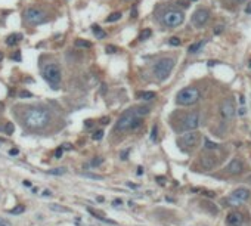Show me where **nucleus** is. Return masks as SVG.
<instances>
[{
	"instance_id": "obj_1",
	"label": "nucleus",
	"mask_w": 251,
	"mask_h": 226,
	"mask_svg": "<svg viewBox=\"0 0 251 226\" xmlns=\"http://www.w3.org/2000/svg\"><path fill=\"white\" fill-rule=\"evenodd\" d=\"M49 123H50V113L45 108L33 106V108H28L24 114V124L31 130L45 129Z\"/></svg>"
},
{
	"instance_id": "obj_2",
	"label": "nucleus",
	"mask_w": 251,
	"mask_h": 226,
	"mask_svg": "<svg viewBox=\"0 0 251 226\" xmlns=\"http://www.w3.org/2000/svg\"><path fill=\"white\" fill-rule=\"evenodd\" d=\"M42 76L43 79L52 86V89H58L59 83H61V68L58 64L55 62H50V64H46L45 67L42 68Z\"/></svg>"
},
{
	"instance_id": "obj_3",
	"label": "nucleus",
	"mask_w": 251,
	"mask_h": 226,
	"mask_svg": "<svg viewBox=\"0 0 251 226\" xmlns=\"http://www.w3.org/2000/svg\"><path fill=\"white\" fill-rule=\"evenodd\" d=\"M173 68H174V59L173 58H161L154 65V74L160 81H164V80L169 79Z\"/></svg>"
},
{
	"instance_id": "obj_4",
	"label": "nucleus",
	"mask_w": 251,
	"mask_h": 226,
	"mask_svg": "<svg viewBox=\"0 0 251 226\" xmlns=\"http://www.w3.org/2000/svg\"><path fill=\"white\" fill-rule=\"evenodd\" d=\"M199 96H201V93H199V90L196 87H185V89H182L177 93L176 101H177V103H180L183 106H188V105L196 103L198 99H199Z\"/></svg>"
},
{
	"instance_id": "obj_5",
	"label": "nucleus",
	"mask_w": 251,
	"mask_h": 226,
	"mask_svg": "<svg viewBox=\"0 0 251 226\" xmlns=\"http://www.w3.org/2000/svg\"><path fill=\"white\" fill-rule=\"evenodd\" d=\"M136 110H127L124 113L121 114V117L118 118L117 124H115V130L118 132H126L127 129H130L133 121L136 120Z\"/></svg>"
},
{
	"instance_id": "obj_6",
	"label": "nucleus",
	"mask_w": 251,
	"mask_h": 226,
	"mask_svg": "<svg viewBox=\"0 0 251 226\" xmlns=\"http://www.w3.org/2000/svg\"><path fill=\"white\" fill-rule=\"evenodd\" d=\"M24 18L30 25H38L46 19V13L40 8H28L24 12Z\"/></svg>"
},
{
	"instance_id": "obj_7",
	"label": "nucleus",
	"mask_w": 251,
	"mask_h": 226,
	"mask_svg": "<svg viewBox=\"0 0 251 226\" xmlns=\"http://www.w3.org/2000/svg\"><path fill=\"white\" fill-rule=\"evenodd\" d=\"M183 21H185V15H183V12H180V11H169V12H166L164 16H162L164 25H167V27H170V28H174V27L182 25Z\"/></svg>"
},
{
	"instance_id": "obj_8",
	"label": "nucleus",
	"mask_w": 251,
	"mask_h": 226,
	"mask_svg": "<svg viewBox=\"0 0 251 226\" xmlns=\"http://www.w3.org/2000/svg\"><path fill=\"white\" fill-rule=\"evenodd\" d=\"M248 197H250V191L247 188H238V189H235L229 195L226 201H228L229 205L236 207V205H241L242 203H245L248 200Z\"/></svg>"
},
{
	"instance_id": "obj_9",
	"label": "nucleus",
	"mask_w": 251,
	"mask_h": 226,
	"mask_svg": "<svg viewBox=\"0 0 251 226\" xmlns=\"http://www.w3.org/2000/svg\"><path fill=\"white\" fill-rule=\"evenodd\" d=\"M182 130L183 132H191V130H195L199 127V123H201V117H199V113L198 111H192L189 113L182 121Z\"/></svg>"
},
{
	"instance_id": "obj_10",
	"label": "nucleus",
	"mask_w": 251,
	"mask_h": 226,
	"mask_svg": "<svg viewBox=\"0 0 251 226\" xmlns=\"http://www.w3.org/2000/svg\"><path fill=\"white\" fill-rule=\"evenodd\" d=\"M220 114H222L223 120H226V121H230L235 117L236 106H235V103H233V101L230 98H228V99H225V101L222 102V105H220Z\"/></svg>"
},
{
	"instance_id": "obj_11",
	"label": "nucleus",
	"mask_w": 251,
	"mask_h": 226,
	"mask_svg": "<svg viewBox=\"0 0 251 226\" xmlns=\"http://www.w3.org/2000/svg\"><path fill=\"white\" fill-rule=\"evenodd\" d=\"M210 19V12L207 9H198L192 15V24H194L196 28H202Z\"/></svg>"
},
{
	"instance_id": "obj_12",
	"label": "nucleus",
	"mask_w": 251,
	"mask_h": 226,
	"mask_svg": "<svg viewBox=\"0 0 251 226\" xmlns=\"http://www.w3.org/2000/svg\"><path fill=\"white\" fill-rule=\"evenodd\" d=\"M198 139H199V135L195 132V130H191V132H186L185 135L180 137V145L185 148H192L196 145V142H198Z\"/></svg>"
},
{
	"instance_id": "obj_13",
	"label": "nucleus",
	"mask_w": 251,
	"mask_h": 226,
	"mask_svg": "<svg viewBox=\"0 0 251 226\" xmlns=\"http://www.w3.org/2000/svg\"><path fill=\"white\" fill-rule=\"evenodd\" d=\"M199 163H201L202 169L211 170V169H214V167H216L217 157L214 155V154H206V155H201V158H199Z\"/></svg>"
},
{
	"instance_id": "obj_14",
	"label": "nucleus",
	"mask_w": 251,
	"mask_h": 226,
	"mask_svg": "<svg viewBox=\"0 0 251 226\" xmlns=\"http://www.w3.org/2000/svg\"><path fill=\"white\" fill-rule=\"evenodd\" d=\"M226 223L229 226H242L244 223V216L241 214L239 211H232L229 213L226 217Z\"/></svg>"
},
{
	"instance_id": "obj_15",
	"label": "nucleus",
	"mask_w": 251,
	"mask_h": 226,
	"mask_svg": "<svg viewBox=\"0 0 251 226\" xmlns=\"http://www.w3.org/2000/svg\"><path fill=\"white\" fill-rule=\"evenodd\" d=\"M226 170H228V173H230V174H238V173H241V171L244 170L242 161H241V160H238V158H233L228 164Z\"/></svg>"
},
{
	"instance_id": "obj_16",
	"label": "nucleus",
	"mask_w": 251,
	"mask_h": 226,
	"mask_svg": "<svg viewBox=\"0 0 251 226\" xmlns=\"http://www.w3.org/2000/svg\"><path fill=\"white\" fill-rule=\"evenodd\" d=\"M22 39V34H18V33H13L11 35H8L6 39V45L8 46H16Z\"/></svg>"
},
{
	"instance_id": "obj_17",
	"label": "nucleus",
	"mask_w": 251,
	"mask_h": 226,
	"mask_svg": "<svg viewBox=\"0 0 251 226\" xmlns=\"http://www.w3.org/2000/svg\"><path fill=\"white\" fill-rule=\"evenodd\" d=\"M155 92H149V90H143V92H139L137 93V98L142 99V101H152L155 99Z\"/></svg>"
},
{
	"instance_id": "obj_18",
	"label": "nucleus",
	"mask_w": 251,
	"mask_h": 226,
	"mask_svg": "<svg viewBox=\"0 0 251 226\" xmlns=\"http://www.w3.org/2000/svg\"><path fill=\"white\" fill-rule=\"evenodd\" d=\"M204 45H206V40L195 42V43H192V45H189V47H188V52H189V53H198V52H199V49H201Z\"/></svg>"
},
{
	"instance_id": "obj_19",
	"label": "nucleus",
	"mask_w": 251,
	"mask_h": 226,
	"mask_svg": "<svg viewBox=\"0 0 251 226\" xmlns=\"http://www.w3.org/2000/svg\"><path fill=\"white\" fill-rule=\"evenodd\" d=\"M121 16H123V15H121V12H112V13H111V15L105 19V22H117V21H120V19H121Z\"/></svg>"
},
{
	"instance_id": "obj_20",
	"label": "nucleus",
	"mask_w": 251,
	"mask_h": 226,
	"mask_svg": "<svg viewBox=\"0 0 251 226\" xmlns=\"http://www.w3.org/2000/svg\"><path fill=\"white\" fill-rule=\"evenodd\" d=\"M92 31H93V34H95L98 39H103V37L106 35V33L101 30V27H99V25H93V27H92Z\"/></svg>"
},
{
	"instance_id": "obj_21",
	"label": "nucleus",
	"mask_w": 251,
	"mask_h": 226,
	"mask_svg": "<svg viewBox=\"0 0 251 226\" xmlns=\"http://www.w3.org/2000/svg\"><path fill=\"white\" fill-rule=\"evenodd\" d=\"M49 207H50V210H53V211H59V213H69V211H71L69 208L61 207V205H58V204H50Z\"/></svg>"
},
{
	"instance_id": "obj_22",
	"label": "nucleus",
	"mask_w": 251,
	"mask_h": 226,
	"mask_svg": "<svg viewBox=\"0 0 251 226\" xmlns=\"http://www.w3.org/2000/svg\"><path fill=\"white\" fill-rule=\"evenodd\" d=\"M65 171H67V169H65V167H58V169L49 170L47 173H49V174H55V176H59V174H65Z\"/></svg>"
},
{
	"instance_id": "obj_23",
	"label": "nucleus",
	"mask_w": 251,
	"mask_h": 226,
	"mask_svg": "<svg viewBox=\"0 0 251 226\" xmlns=\"http://www.w3.org/2000/svg\"><path fill=\"white\" fill-rule=\"evenodd\" d=\"M148 113H149V106H139V108H136V115L137 117L146 115Z\"/></svg>"
},
{
	"instance_id": "obj_24",
	"label": "nucleus",
	"mask_w": 251,
	"mask_h": 226,
	"mask_svg": "<svg viewBox=\"0 0 251 226\" xmlns=\"http://www.w3.org/2000/svg\"><path fill=\"white\" fill-rule=\"evenodd\" d=\"M75 46H79V47H92V43L90 42H86V40H81V39H79V40H75Z\"/></svg>"
},
{
	"instance_id": "obj_25",
	"label": "nucleus",
	"mask_w": 251,
	"mask_h": 226,
	"mask_svg": "<svg viewBox=\"0 0 251 226\" xmlns=\"http://www.w3.org/2000/svg\"><path fill=\"white\" fill-rule=\"evenodd\" d=\"M151 34H152V31H151L149 28H145V30L140 33V37H139V39H140V40H146V39L151 37Z\"/></svg>"
},
{
	"instance_id": "obj_26",
	"label": "nucleus",
	"mask_w": 251,
	"mask_h": 226,
	"mask_svg": "<svg viewBox=\"0 0 251 226\" xmlns=\"http://www.w3.org/2000/svg\"><path fill=\"white\" fill-rule=\"evenodd\" d=\"M157 133H158V127H157V126H152V130H151V140H152V142L157 140Z\"/></svg>"
},
{
	"instance_id": "obj_27",
	"label": "nucleus",
	"mask_w": 251,
	"mask_h": 226,
	"mask_svg": "<svg viewBox=\"0 0 251 226\" xmlns=\"http://www.w3.org/2000/svg\"><path fill=\"white\" fill-rule=\"evenodd\" d=\"M219 145L217 143H213V142H210L208 139H206V149H217Z\"/></svg>"
},
{
	"instance_id": "obj_28",
	"label": "nucleus",
	"mask_w": 251,
	"mask_h": 226,
	"mask_svg": "<svg viewBox=\"0 0 251 226\" xmlns=\"http://www.w3.org/2000/svg\"><path fill=\"white\" fill-rule=\"evenodd\" d=\"M169 43L171 46H180V39L179 37H171L170 40H169Z\"/></svg>"
},
{
	"instance_id": "obj_29",
	"label": "nucleus",
	"mask_w": 251,
	"mask_h": 226,
	"mask_svg": "<svg viewBox=\"0 0 251 226\" xmlns=\"http://www.w3.org/2000/svg\"><path fill=\"white\" fill-rule=\"evenodd\" d=\"M105 50H106V53H115V52H118V49L112 45H108L105 47Z\"/></svg>"
},
{
	"instance_id": "obj_30",
	"label": "nucleus",
	"mask_w": 251,
	"mask_h": 226,
	"mask_svg": "<svg viewBox=\"0 0 251 226\" xmlns=\"http://www.w3.org/2000/svg\"><path fill=\"white\" fill-rule=\"evenodd\" d=\"M102 163H103V158L98 157V158H95L93 161H92V166H93V167H98V166H101Z\"/></svg>"
},
{
	"instance_id": "obj_31",
	"label": "nucleus",
	"mask_w": 251,
	"mask_h": 226,
	"mask_svg": "<svg viewBox=\"0 0 251 226\" xmlns=\"http://www.w3.org/2000/svg\"><path fill=\"white\" fill-rule=\"evenodd\" d=\"M81 176H84V177H90V179H102V176L92 174V173H81Z\"/></svg>"
},
{
	"instance_id": "obj_32",
	"label": "nucleus",
	"mask_w": 251,
	"mask_h": 226,
	"mask_svg": "<svg viewBox=\"0 0 251 226\" xmlns=\"http://www.w3.org/2000/svg\"><path fill=\"white\" fill-rule=\"evenodd\" d=\"M102 137H103V130H98V132L93 135V139H95V140H101Z\"/></svg>"
},
{
	"instance_id": "obj_33",
	"label": "nucleus",
	"mask_w": 251,
	"mask_h": 226,
	"mask_svg": "<svg viewBox=\"0 0 251 226\" xmlns=\"http://www.w3.org/2000/svg\"><path fill=\"white\" fill-rule=\"evenodd\" d=\"M24 211V207L21 205V207H16V208H13V210H11L9 213H12V214H19V213H22Z\"/></svg>"
},
{
	"instance_id": "obj_34",
	"label": "nucleus",
	"mask_w": 251,
	"mask_h": 226,
	"mask_svg": "<svg viewBox=\"0 0 251 226\" xmlns=\"http://www.w3.org/2000/svg\"><path fill=\"white\" fill-rule=\"evenodd\" d=\"M5 130H6V133L12 135V133H13V124H12V123H8L6 127H5Z\"/></svg>"
},
{
	"instance_id": "obj_35",
	"label": "nucleus",
	"mask_w": 251,
	"mask_h": 226,
	"mask_svg": "<svg viewBox=\"0 0 251 226\" xmlns=\"http://www.w3.org/2000/svg\"><path fill=\"white\" fill-rule=\"evenodd\" d=\"M33 95L30 93V92H27V90H21L19 92V98H31Z\"/></svg>"
},
{
	"instance_id": "obj_36",
	"label": "nucleus",
	"mask_w": 251,
	"mask_h": 226,
	"mask_svg": "<svg viewBox=\"0 0 251 226\" xmlns=\"http://www.w3.org/2000/svg\"><path fill=\"white\" fill-rule=\"evenodd\" d=\"M61 157H62V148H58L55 152V158H61Z\"/></svg>"
},
{
	"instance_id": "obj_37",
	"label": "nucleus",
	"mask_w": 251,
	"mask_h": 226,
	"mask_svg": "<svg viewBox=\"0 0 251 226\" xmlns=\"http://www.w3.org/2000/svg\"><path fill=\"white\" fill-rule=\"evenodd\" d=\"M223 31V27L222 25H219V27H216V30H214V34H220Z\"/></svg>"
},
{
	"instance_id": "obj_38",
	"label": "nucleus",
	"mask_w": 251,
	"mask_h": 226,
	"mask_svg": "<svg viewBox=\"0 0 251 226\" xmlns=\"http://www.w3.org/2000/svg\"><path fill=\"white\" fill-rule=\"evenodd\" d=\"M139 124H140V121H139V120H135V121H133V124H132V127H130V129H136V127H139Z\"/></svg>"
},
{
	"instance_id": "obj_39",
	"label": "nucleus",
	"mask_w": 251,
	"mask_h": 226,
	"mask_svg": "<svg viewBox=\"0 0 251 226\" xmlns=\"http://www.w3.org/2000/svg\"><path fill=\"white\" fill-rule=\"evenodd\" d=\"M42 195H43V197H50V195H52V192H50L49 189H45V191L42 192Z\"/></svg>"
},
{
	"instance_id": "obj_40",
	"label": "nucleus",
	"mask_w": 251,
	"mask_h": 226,
	"mask_svg": "<svg viewBox=\"0 0 251 226\" xmlns=\"http://www.w3.org/2000/svg\"><path fill=\"white\" fill-rule=\"evenodd\" d=\"M207 64H208V67H214V65H217V64H219V61H208Z\"/></svg>"
},
{
	"instance_id": "obj_41",
	"label": "nucleus",
	"mask_w": 251,
	"mask_h": 226,
	"mask_svg": "<svg viewBox=\"0 0 251 226\" xmlns=\"http://www.w3.org/2000/svg\"><path fill=\"white\" fill-rule=\"evenodd\" d=\"M0 226H9V223L6 222V220H3V219H0Z\"/></svg>"
},
{
	"instance_id": "obj_42",
	"label": "nucleus",
	"mask_w": 251,
	"mask_h": 226,
	"mask_svg": "<svg viewBox=\"0 0 251 226\" xmlns=\"http://www.w3.org/2000/svg\"><path fill=\"white\" fill-rule=\"evenodd\" d=\"M136 8H133V11H132V16H133V18H136Z\"/></svg>"
},
{
	"instance_id": "obj_43",
	"label": "nucleus",
	"mask_w": 251,
	"mask_h": 226,
	"mask_svg": "<svg viewBox=\"0 0 251 226\" xmlns=\"http://www.w3.org/2000/svg\"><path fill=\"white\" fill-rule=\"evenodd\" d=\"M245 12H247V13H251V3H250V5H248V6H247V9H245Z\"/></svg>"
},
{
	"instance_id": "obj_44",
	"label": "nucleus",
	"mask_w": 251,
	"mask_h": 226,
	"mask_svg": "<svg viewBox=\"0 0 251 226\" xmlns=\"http://www.w3.org/2000/svg\"><path fill=\"white\" fill-rule=\"evenodd\" d=\"M245 114V108H239V115H244Z\"/></svg>"
},
{
	"instance_id": "obj_45",
	"label": "nucleus",
	"mask_w": 251,
	"mask_h": 226,
	"mask_svg": "<svg viewBox=\"0 0 251 226\" xmlns=\"http://www.w3.org/2000/svg\"><path fill=\"white\" fill-rule=\"evenodd\" d=\"M106 121H109V118H106V117L102 118V124H106Z\"/></svg>"
},
{
	"instance_id": "obj_46",
	"label": "nucleus",
	"mask_w": 251,
	"mask_h": 226,
	"mask_svg": "<svg viewBox=\"0 0 251 226\" xmlns=\"http://www.w3.org/2000/svg\"><path fill=\"white\" fill-rule=\"evenodd\" d=\"M11 154H12V155H15V154H18V149H12V151H11Z\"/></svg>"
},
{
	"instance_id": "obj_47",
	"label": "nucleus",
	"mask_w": 251,
	"mask_h": 226,
	"mask_svg": "<svg viewBox=\"0 0 251 226\" xmlns=\"http://www.w3.org/2000/svg\"><path fill=\"white\" fill-rule=\"evenodd\" d=\"M239 102H241V103H244V102H245V99H244V96H242V95L239 96Z\"/></svg>"
},
{
	"instance_id": "obj_48",
	"label": "nucleus",
	"mask_w": 251,
	"mask_h": 226,
	"mask_svg": "<svg viewBox=\"0 0 251 226\" xmlns=\"http://www.w3.org/2000/svg\"><path fill=\"white\" fill-rule=\"evenodd\" d=\"M248 68H250V69H251V59H250V61H248Z\"/></svg>"
},
{
	"instance_id": "obj_49",
	"label": "nucleus",
	"mask_w": 251,
	"mask_h": 226,
	"mask_svg": "<svg viewBox=\"0 0 251 226\" xmlns=\"http://www.w3.org/2000/svg\"><path fill=\"white\" fill-rule=\"evenodd\" d=\"M2 59H3V55H2V52H0V62H2Z\"/></svg>"
},
{
	"instance_id": "obj_50",
	"label": "nucleus",
	"mask_w": 251,
	"mask_h": 226,
	"mask_svg": "<svg viewBox=\"0 0 251 226\" xmlns=\"http://www.w3.org/2000/svg\"><path fill=\"white\" fill-rule=\"evenodd\" d=\"M235 2H238V3H242V2H245V0H235Z\"/></svg>"
},
{
	"instance_id": "obj_51",
	"label": "nucleus",
	"mask_w": 251,
	"mask_h": 226,
	"mask_svg": "<svg viewBox=\"0 0 251 226\" xmlns=\"http://www.w3.org/2000/svg\"><path fill=\"white\" fill-rule=\"evenodd\" d=\"M191 2H196V0H191Z\"/></svg>"
}]
</instances>
